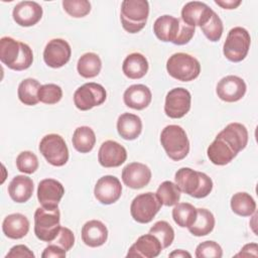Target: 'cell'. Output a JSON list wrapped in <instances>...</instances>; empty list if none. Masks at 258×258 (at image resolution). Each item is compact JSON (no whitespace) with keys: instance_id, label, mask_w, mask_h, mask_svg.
I'll use <instances>...</instances> for the list:
<instances>
[{"instance_id":"21","label":"cell","mask_w":258,"mask_h":258,"mask_svg":"<svg viewBox=\"0 0 258 258\" xmlns=\"http://www.w3.org/2000/svg\"><path fill=\"white\" fill-rule=\"evenodd\" d=\"M214 10L200 1L187 2L181 9V20L192 27L205 25L211 18Z\"/></svg>"},{"instance_id":"20","label":"cell","mask_w":258,"mask_h":258,"mask_svg":"<svg viewBox=\"0 0 258 258\" xmlns=\"http://www.w3.org/2000/svg\"><path fill=\"white\" fill-rule=\"evenodd\" d=\"M42 7L34 1H21L17 3L12 12L16 24L29 27L35 25L42 17Z\"/></svg>"},{"instance_id":"28","label":"cell","mask_w":258,"mask_h":258,"mask_svg":"<svg viewBox=\"0 0 258 258\" xmlns=\"http://www.w3.org/2000/svg\"><path fill=\"white\" fill-rule=\"evenodd\" d=\"M147 58L139 52H133L126 56L122 64V71L124 75L132 80L143 78L148 72Z\"/></svg>"},{"instance_id":"2","label":"cell","mask_w":258,"mask_h":258,"mask_svg":"<svg viewBox=\"0 0 258 258\" xmlns=\"http://www.w3.org/2000/svg\"><path fill=\"white\" fill-rule=\"evenodd\" d=\"M155 36L163 42H172L176 45H183L190 41L195 34V27L185 24L180 18L171 15L158 17L153 24Z\"/></svg>"},{"instance_id":"29","label":"cell","mask_w":258,"mask_h":258,"mask_svg":"<svg viewBox=\"0 0 258 258\" xmlns=\"http://www.w3.org/2000/svg\"><path fill=\"white\" fill-rule=\"evenodd\" d=\"M215 227V217L207 209H197V218L194 224L188 227V231L196 237H202L210 234Z\"/></svg>"},{"instance_id":"26","label":"cell","mask_w":258,"mask_h":258,"mask_svg":"<svg viewBox=\"0 0 258 258\" xmlns=\"http://www.w3.org/2000/svg\"><path fill=\"white\" fill-rule=\"evenodd\" d=\"M33 181L25 175H16L8 185V194L11 200L21 204L27 202L33 194Z\"/></svg>"},{"instance_id":"10","label":"cell","mask_w":258,"mask_h":258,"mask_svg":"<svg viewBox=\"0 0 258 258\" xmlns=\"http://www.w3.org/2000/svg\"><path fill=\"white\" fill-rule=\"evenodd\" d=\"M39 151L53 166H62L69 160V149L64 139L58 134H47L39 142Z\"/></svg>"},{"instance_id":"16","label":"cell","mask_w":258,"mask_h":258,"mask_svg":"<svg viewBox=\"0 0 258 258\" xmlns=\"http://www.w3.org/2000/svg\"><path fill=\"white\" fill-rule=\"evenodd\" d=\"M122 194V185L120 180L114 175H104L98 179L94 195L95 198L103 205H111L116 203Z\"/></svg>"},{"instance_id":"3","label":"cell","mask_w":258,"mask_h":258,"mask_svg":"<svg viewBox=\"0 0 258 258\" xmlns=\"http://www.w3.org/2000/svg\"><path fill=\"white\" fill-rule=\"evenodd\" d=\"M0 60L13 71H24L33 61V52L29 45L4 36L0 39Z\"/></svg>"},{"instance_id":"47","label":"cell","mask_w":258,"mask_h":258,"mask_svg":"<svg viewBox=\"0 0 258 258\" xmlns=\"http://www.w3.org/2000/svg\"><path fill=\"white\" fill-rule=\"evenodd\" d=\"M169 257H175V258H184V257H188L190 258L191 255L190 253L184 251V250H181V249H178V250H174L173 252H171L169 254Z\"/></svg>"},{"instance_id":"41","label":"cell","mask_w":258,"mask_h":258,"mask_svg":"<svg viewBox=\"0 0 258 258\" xmlns=\"http://www.w3.org/2000/svg\"><path fill=\"white\" fill-rule=\"evenodd\" d=\"M196 257L198 258H221L222 247L215 241H205L197 246Z\"/></svg>"},{"instance_id":"34","label":"cell","mask_w":258,"mask_h":258,"mask_svg":"<svg viewBox=\"0 0 258 258\" xmlns=\"http://www.w3.org/2000/svg\"><path fill=\"white\" fill-rule=\"evenodd\" d=\"M197 218V209L188 203H177L172 210L174 223L181 228L190 227Z\"/></svg>"},{"instance_id":"44","label":"cell","mask_w":258,"mask_h":258,"mask_svg":"<svg viewBox=\"0 0 258 258\" xmlns=\"http://www.w3.org/2000/svg\"><path fill=\"white\" fill-rule=\"evenodd\" d=\"M66 250H63L61 247L51 243L47 247L44 248L41 257L42 258H63L66 257Z\"/></svg>"},{"instance_id":"6","label":"cell","mask_w":258,"mask_h":258,"mask_svg":"<svg viewBox=\"0 0 258 258\" xmlns=\"http://www.w3.org/2000/svg\"><path fill=\"white\" fill-rule=\"evenodd\" d=\"M160 143L167 156L179 161L189 152V141L184 129L178 125H167L160 134Z\"/></svg>"},{"instance_id":"45","label":"cell","mask_w":258,"mask_h":258,"mask_svg":"<svg viewBox=\"0 0 258 258\" xmlns=\"http://www.w3.org/2000/svg\"><path fill=\"white\" fill-rule=\"evenodd\" d=\"M258 245L256 243H250V244H246L242 247L241 251L236 254V257H249V256H254L257 257L258 256Z\"/></svg>"},{"instance_id":"42","label":"cell","mask_w":258,"mask_h":258,"mask_svg":"<svg viewBox=\"0 0 258 258\" xmlns=\"http://www.w3.org/2000/svg\"><path fill=\"white\" fill-rule=\"evenodd\" d=\"M53 244L61 247L63 250L69 251L75 244V235L67 227H60L55 239L52 241Z\"/></svg>"},{"instance_id":"37","label":"cell","mask_w":258,"mask_h":258,"mask_svg":"<svg viewBox=\"0 0 258 258\" xmlns=\"http://www.w3.org/2000/svg\"><path fill=\"white\" fill-rule=\"evenodd\" d=\"M202 31L204 32L205 36L213 42H216L218 40H220V38L222 37L223 34V30H224V26H223V22L221 20V18L219 17V15L214 11L210 20L201 27Z\"/></svg>"},{"instance_id":"33","label":"cell","mask_w":258,"mask_h":258,"mask_svg":"<svg viewBox=\"0 0 258 258\" xmlns=\"http://www.w3.org/2000/svg\"><path fill=\"white\" fill-rule=\"evenodd\" d=\"M230 204L233 213L241 217H250L256 212V203L254 199L245 191L234 194Z\"/></svg>"},{"instance_id":"25","label":"cell","mask_w":258,"mask_h":258,"mask_svg":"<svg viewBox=\"0 0 258 258\" xmlns=\"http://www.w3.org/2000/svg\"><path fill=\"white\" fill-rule=\"evenodd\" d=\"M2 231L9 239H21L29 231V221L24 215L19 213L8 215L3 220Z\"/></svg>"},{"instance_id":"39","label":"cell","mask_w":258,"mask_h":258,"mask_svg":"<svg viewBox=\"0 0 258 258\" xmlns=\"http://www.w3.org/2000/svg\"><path fill=\"white\" fill-rule=\"evenodd\" d=\"M37 156L31 151H22L16 157L17 169L23 173L31 174L38 168Z\"/></svg>"},{"instance_id":"15","label":"cell","mask_w":258,"mask_h":258,"mask_svg":"<svg viewBox=\"0 0 258 258\" xmlns=\"http://www.w3.org/2000/svg\"><path fill=\"white\" fill-rule=\"evenodd\" d=\"M247 86L244 80L238 76H226L217 84L216 93L225 102L234 103L241 100L246 94Z\"/></svg>"},{"instance_id":"8","label":"cell","mask_w":258,"mask_h":258,"mask_svg":"<svg viewBox=\"0 0 258 258\" xmlns=\"http://www.w3.org/2000/svg\"><path fill=\"white\" fill-rule=\"evenodd\" d=\"M58 208H37L34 213V234L43 242H52L60 229Z\"/></svg>"},{"instance_id":"19","label":"cell","mask_w":258,"mask_h":258,"mask_svg":"<svg viewBox=\"0 0 258 258\" xmlns=\"http://www.w3.org/2000/svg\"><path fill=\"white\" fill-rule=\"evenodd\" d=\"M150 179V168L140 162H131L122 170V180L124 184L133 189H139L146 186Z\"/></svg>"},{"instance_id":"40","label":"cell","mask_w":258,"mask_h":258,"mask_svg":"<svg viewBox=\"0 0 258 258\" xmlns=\"http://www.w3.org/2000/svg\"><path fill=\"white\" fill-rule=\"evenodd\" d=\"M62 98V90L55 84L42 85L38 91V99L41 103L52 105L58 103Z\"/></svg>"},{"instance_id":"31","label":"cell","mask_w":258,"mask_h":258,"mask_svg":"<svg viewBox=\"0 0 258 258\" xmlns=\"http://www.w3.org/2000/svg\"><path fill=\"white\" fill-rule=\"evenodd\" d=\"M74 148L81 153L90 152L96 144V135L94 130L89 126L78 127L72 138Z\"/></svg>"},{"instance_id":"11","label":"cell","mask_w":258,"mask_h":258,"mask_svg":"<svg viewBox=\"0 0 258 258\" xmlns=\"http://www.w3.org/2000/svg\"><path fill=\"white\" fill-rule=\"evenodd\" d=\"M161 206L154 192L140 194L133 199L130 206V214L137 223L147 224L153 220Z\"/></svg>"},{"instance_id":"5","label":"cell","mask_w":258,"mask_h":258,"mask_svg":"<svg viewBox=\"0 0 258 258\" xmlns=\"http://www.w3.org/2000/svg\"><path fill=\"white\" fill-rule=\"evenodd\" d=\"M148 15L149 3L146 0H124L121 3V23L129 33L142 30L146 25Z\"/></svg>"},{"instance_id":"43","label":"cell","mask_w":258,"mask_h":258,"mask_svg":"<svg viewBox=\"0 0 258 258\" xmlns=\"http://www.w3.org/2000/svg\"><path fill=\"white\" fill-rule=\"evenodd\" d=\"M24 257L34 258L33 252L25 245L13 246L5 256V258H24Z\"/></svg>"},{"instance_id":"24","label":"cell","mask_w":258,"mask_h":258,"mask_svg":"<svg viewBox=\"0 0 258 258\" xmlns=\"http://www.w3.org/2000/svg\"><path fill=\"white\" fill-rule=\"evenodd\" d=\"M82 240L89 247H100L107 241L108 230L104 223L99 220H91L82 228Z\"/></svg>"},{"instance_id":"38","label":"cell","mask_w":258,"mask_h":258,"mask_svg":"<svg viewBox=\"0 0 258 258\" xmlns=\"http://www.w3.org/2000/svg\"><path fill=\"white\" fill-rule=\"evenodd\" d=\"M62 7L70 16L75 18L85 17L91 11V3L88 0H63Z\"/></svg>"},{"instance_id":"17","label":"cell","mask_w":258,"mask_h":258,"mask_svg":"<svg viewBox=\"0 0 258 258\" xmlns=\"http://www.w3.org/2000/svg\"><path fill=\"white\" fill-rule=\"evenodd\" d=\"M64 195L63 185L56 179H42L37 186V199L41 207L47 209L58 208L62 196Z\"/></svg>"},{"instance_id":"22","label":"cell","mask_w":258,"mask_h":258,"mask_svg":"<svg viewBox=\"0 0 258 258\" xmlns=\"http://www.w3.org/2000/svg\"><path fill=\"white\" fill-rule=\"evenodd\" d=\"M162 251V246L159 240L148 233L140 236L136 242L129 248L127 257H143L154 258L157 257Z\"/></svg>"},{"instance_id":"18","label":"cell","mask_w":258,"mask_h":258,"mask_svg":"<svg viewBox=\"0 0 258 258\" xmlns=\"http://www.w3.org/2000/svg\"><path fill=\"white\" fill-rule=\"evenodd\" d=\"M127 159V151L123 145L107 140L102 143L98 152V161L103 167H118Z\"/></svg>"},{"instance_id":"23","label":"cell","mask_w":258,"mask_h":258,"mask_svg":"<svg viewBox=\"0 0 258 258\" xmlns=\"http://www.w3.org/2000/svg\"><path fill=\"white\" fill-rule=\"evenodd\" d=\"M152 94L150 89L142 84L132 85L123 94L125 105L134 110H143L151 103Z\"/></svg>"},{"instance_id":"13","label":"cell","mask_w":258,"mask_h":258,"mask_svg":"<svg viewBox=\"0 0 258 258\" xmlns=\"http://www.w3.org/2000/svg\"><path fill=\"white\" fill-rule=\"evenodd\" d=\"M191 96L184 88H174L165 97L164 112L172 119L182 118L190 110Z\"/></svg>"},{"instance_id":"9","label":"cell","mask_w":258,"mask_h":258,"mask_svg":"<svg viewBox=\"0 0 258 258\" xmlns=\"http://www.w3.org/2000/svg\"><path fill=\"white\" fill-rule=\"evenodd\" d=\"M250 44L251 37L249 32L241 26H236L227 34L223 46V53L230 61L239 62L247 56Z\"/></svg>"},{"instance_id":"46","label":"cell","mask_w":258,"mask_h":258,"mask_svg":"<svg viewBox=\"0 0 258 258\" xmlns=\"http://www.w3.org/2000/svg\"><path fill=\"white\" fill-rule=\"evenodd\" d=\"M215 3L224 9H235L242 1L241 0H215Z\"/></svg>"},{"instance_id":"12","label":"cell","mask_w":258,"mask_h":258,"mask_svg":"<svg viewBox=\"0 0 258 258\" xmlns=\"http://www.w3.org/2000/svg\"><path fill=\"white\" fill-rule=\"evenodd\" d=\"M107 98L105 88L97 83H86L74 94V104L81 111H88L102 105Z\"/></svg>"},{"instance_id":"30","label":"cell","mask_w":258,"mask_h":258,"mask_svg":"<svg viewBox=\"0 0 258 258\" xmlns=\"http://www.w3.org/2000/svg\"><path fill=\"white\" fill-rule=\"evenodd\" d=\"M102 69V60L97 53H84L78 60L77 70L81 77L85 79H92L97 77Z\"/></svg>"},{"instance_id":"35","label":"cell","mask_w":258,"mask_h":258,"mask_svg":"<svg viewBox=\"0 0 258 258\" xmlns=\"http://www.w3.org/2000/svg\"><path fill=\"white\" fill-rule=\"evenodd\" d=\"M157 199L161 203V205L166 207L175 206L180 200V189L176 185V183L165 180L163 181L157 188L155 192Z\"/></svg>"},{"instance_id":"27","label":"cell","mask_w":258,"mask_h":258,"mask_svg":"<svg viewBox=\"0 0 258 258\" xmlns=\"http://www.w3.org/2000/svg\"><path fill=\"white\" fill-rule=\"evenodd\" d=\"M117 131L123 139L134 140L141 134L142 121L135 114L123 113L118 117Z\"/></svg>"},{"instance_id":"14","label":"cell","mask_w":258,"mask_h":258,"mask_svg":"<svg viewBox=\"0 0 258 258\" xmlns=\"http://www.w3.org/2000/svg\"><path fill=\"white\" fill-rule=\"evenodd\" d=\"M71 55V45L62 38H53L49 40L43 50V60L52 69L63 67L70 60Z\"/></svg>"},{"instance_id":"1","label":"cell","mask_w":258,"mask_h":258,"mask_svg":"<svg viewBox=\"0 0 258 258\" xmlns=\"http://www.w3.org/2000/svg\"><path fill=\"white\" fill-rule=\"evenodd\" d=\"M247 128L241 123L228 124L209 145L207 155L215 165L230 163L248 143Z\"/></svg>"},{"instance_id":"7","label":"cell","mask_w":258,"mask_h":258,"mask_svg":"<svg viewBox=\"0 0 258 258\" xmlns=\"http://www.w3.org/2000/svg\"><path fill=\"white\" fill-rule=\"evenodd\" d=\"M166 71L170 77L180 82H190L201 73L200 61L184 52L173 53L166 61Z\"/></svg>"},{"instance_id":"32","label":"cell","mask_w":258,"mask_h":258,"mask_svg":"<svg viewBox=\"0 0 258 258\" xmlns=\"http://www.w3.org/2000/svg\"><path fill=\"white\" fill-rule=\"evenodd\" d=\"M40 83L32 78L23 80L17 90V95L21 103L27 106H34L39 102L38 91L40 89Z\"/></svg>"},{"instance_id":"36","label":"cell","mask_w":258,"mask_h":258,"mask_svg":"<svg viewBox=\"0 0 258 258\" xmlns=\"http://www.w3.org/2000/svg\"><path fill=\"white\" fill-rule=\"evenodd\" d=\"M149 233L152 234L153 236H155L159 240V242L162 246V249L169 247L172 244L173 239H174L173 228L166 221L156 222L150 228Z\"/></svg>"},{"instance_id":"4","label":"cell","mask_w":258,"mask_h":258,"mask_svg":"<svg viewBox=\"0 0 258 258\" xmlns=\"http://www.w3.org/2000/svg\"><path fill=\"white\" fill-rule=\"evenodd\" d=\"M174 180L180 191L196 199L208 197L213 189V180L209 175L189 167L179 168L174 174Z\"/></svg>"}]
</instances>
